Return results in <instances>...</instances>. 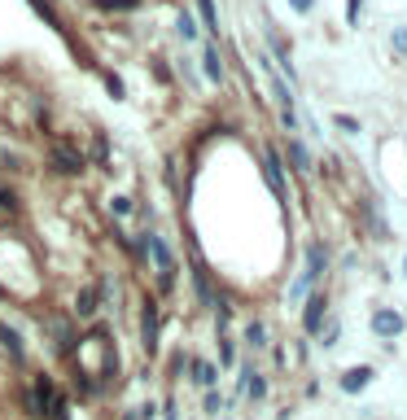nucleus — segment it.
Segmentation results:
<instances>
[{
  "instance_id": "obj_1",
  "label": "nucleus",
  "mask_w": 407,
  "mask_h": 420,
  "mask_svg": "<svg viewBox=\"0 0 407 420\" xmlns=\"http://www.w3.org/2000/svg\"><path fill=\"white\" fill-rule=\"evenodd\" d=\"M372 333L385 337V342H390V337H399V333H403V315H399V311H390V306L372 311Z\"/></svg>"
},
{
  "instance_id": "obj_2",
  "label": "nucleus",
  "mask_w": 407,
  "mask_h": 420,
  "mask_svg": "<svg viewBox=\"0 0 407 420\" xmlns=\"http://www.w3.org/2000/svg\"><path fill=\"white\" fill-rule=\"evenodd\" d=\"M145 250H149V254L158 258V267H162V285H171V271H175V258H171V250L162 246V241H158L154 232H145Z\"/></svg>"
},
{
  "instance_id": "obj_3",
  "label": "nucleus",
  "mask_w": 407,
  "mask_h": 420,
  "mask_svg": "<svg viewBox=\"0 0 407 420\" xmlns=\"http://www.w3.org/2000/svg\"><path fill=\"white\" fill-rule=\"evenodd\" d=\"M324 267H329V254H324V246L316 241V246H306V271H302V280L311 285L316 276H324Z\"/></svg>"
},
{
  "instance_id": "obj_4",
  "label": "nucleus",
  "mask_w": 407,
  "mask_h": 420,
  "mask_svg": "<svg viewBox=\"0 0 407 420\" xmlns=\"http://www.w3.org/2000/svg\"><path fill=\"white\" fill-rule=\"evenodd\" d=\"M368 381H372V368H350V373H341V390H346V394H360Z\"/></svg>"
},
{
  "instance_id": "obj_5",
  "label": "nucleus",
  "mask_w": 407,
  "mask_h": 420,
  "mask_svg": "<svg viewBox=\"0 0 407 420\" xmlns=\"http://www.w3.org/2000/svg\"><path fill=\"white\" fill-rule=\"evenodd\" d=\"M202 61H206V79H210V84H223V57H219V48H215V44H206Z\"/></svg>"
},
{
  "instance_id": "obj_6",
  "label": "nucleus",
  "mask_w": 407,
  "mask_h": 420,
  "mask_svg": "<svg viewBox=\"0 0 407 420\" xmlns=\"http://www.w3.org/2000/svg\"><path fill=\"white\" fill-rule=\"evenodd\" d=\"M320 320H324V298H306V311H302L306 333H320Z\"/></svg>"
},
{
  "instance_id": "obj_7",
  "label": "nucleus",
  "mask_w": 407,
  "mask_h": 420,
  "mask_svg": "<svg viewBox=\"0 0 407 420\" xmlns=\"http://www.w3.org/2000/svg\"><path fill=\"white\" fill-rule=\"evenodd\" d=\"M53 163H57V171H66V175L84 171V158H79V153H71V149H53Z\"/></svg>"
},
{
  "instance_id": "obj_8",
  "label": "nucleus",
  "mask_w": 407,
  "mask_h": 420,
  "mask_svg": "<svg viewBox=\"0 0 407 420\" xmlns=\"http://www.w3.org/2000/svg\"><path fill=\"white\" fill-rule=\"evenodd\" d=\"M263 167H267V184H272L276 193H285V175H281V158H276L272 149H267V158H263Z\"/></svg>"
},
{
  "instance_id": "obj_9",
  "label": "nucleus",
  "mask_w": 407,
  "mask_h": 420,
  "mask_svg": "<svg viewBox=\"0 0 407 420\" xmlns=\"http://www.w3.org/2000/svg\"><path fill=\"white\" fill-rule=\"evenodd\" d=\"M145 346H158V306L149 302V306H145Z\"/></svg>"
},
{
  "instance_id": "obj_10",
  "label": "nucleus",
  "mask_w": 407,
  "mask_h": 420,
  "mask_svg": "<svg viewBox=\"0 0 407 420\" xmlns=\"http://www.w3.org/2000/svg\"><path fill=\"white\" fill-rule=\"evenodd\" d=\"M0 342H5V346H9V354H13V359H22V337H18V333H13L9 324H0Z\"/></svg>"
},
{
  "instance_id": "obj_11",
  "label": "nucleus",
  "mask_w": 407,
  "mask_h": 420,
  "mask_svg": "<svg viewBox=\"0 0 407 420\" xmlns=\"http://www.w3.org/2000/svg\"><path fill=\"white\" fill-rule=\"evenodd\" d=\"M289 158H294V167H298V171H311V158H306V149H302L298 140H289Z\"/></svg>"
},
{
  "instance_id": "obj_12",
  "label": "nucleus",
  "mask_w": 407,
  "mask_h": 420,
  "mask_svg": "<svg viewBox=\"0 0 407 420\" xmlns=\"http://www.w3.org/2000/svg\"><path fill=\"white\" fill-rule=\"evenodd\" d=\"M390 44H394V53L407 57V27H394V36H390Z\"/></svg>"
},
{
  "instance_id": "obj_13",
  "label": "nucleus",
  "mask_w": 407,
  "mask_h": 420,
  "mask_svg": "<svg viewBox=\"0 0 407 420\" xmlns=\"http://www.w3.org/2000/svg\"><path fill=\"white\" fill-rule=\"evenodd\" d=\"M175 31H180L184 40H198V27H193V18H188V13H180V27H175Z\"/></svg>"
},
{
  "instance_id": "obj_14",
  "label": "nucleus",
  "mask_w": 407,
  "mask_h": 420,
  "mask_svg": "<svg viewBox=\"0 0 407 420\" xmlns=\"http://www.w3.org/2000/svg\"><path fill=\"white\" fill-rule=\"evenodd\" d=\"M96 311V289H88L84 298H79V315H92Z\"/></svg>"
},
{
  "instance_id": "obj_15",
  "label": "nucleus",
  "mask_w": 407,
  "mask_h": 420,
  "mask_svg": "<svg viewBox=\"0 0 407 420\" xmlns=\"http://www.w3.org/2000/svg\"><path fill=\"white\" fill-rule=\"evenodd\" d=\"M193 280H198V294H202L206 302H215V298H210V280H206V271H202V267L193 271Z\"/></svg>"
},
{
  "instance_id": "obj_16",
  "label": "nucleus",
  "mask_w": 407,
  "mask_h": 420,
  "mask_svg": "<svg viewBox=\"0 0 407 420\" xmlns=\"http://www.w3.org/2000/svg\"><path fill=\"white\" fill-rule=\"evenodd\" d=\"M198 9H202V18H206V27L215 31V22H219V18H215V5H210V0H198Z\"/></svg>"
},
{
  "instance_id": "obj_17",
  "label": "nucleus",
  "mask_w": 407,
  "mask_h": 420,
  "mask_svg": "<svg viewBox=\"0 0 407 420\" xmlns=\"http://www.w3.org/2000/svg\"><path fill=\"white\" fill-rule=\"evenodd\" d=\"M333 123H337V127H341V132H346V136H355V132H360V123H355L350 114H337Z\"/></svg>"
},
{
  "instance_id": "obj_18",
  "label": "nucleus",
  "mask_w": 407,
  "mask_h": 420,
  "mask_svg": "<svg viewBox=\"0 0 407 420\" xmlns=\"http://www.w3.org/2000/svg\"><path fill=\"white\" fill-rule=\"evenodd\" d=\"M193 373H198V381H202V385L215 381V368H210V363H193Z\"/></svg>"
},
{
  "instance_id": "obj_19",
  "label": "nucleus",
  "mask_w": 407,
  "mask_h": 420,
  "mask_svg": "<svg viewBox=\"0 0 407 420\" xmlns=\"http://www.w3.org/2000/svg\"><path fill=\"white\" fill-rule=\"evenodd\" d=\"M246 337H250V346H263V342H267V333H263V324H250V329H246Z\"/></svg>"
},
{
  "instance_id": "obj_20",
  "label": "nucleus",
  "mask_w": 407,
  "mask_h": 420,
  "mask_svg": "<svg viewBox=\"0 0 407 420\" xmlns=\"http://www.w3.org/2000/svg\"><path fill=\"white\" fill-rule=\"evenodd\" d=\"M360 9H364V0H346V22H350V27L360 22Z\"/></svg>"
},
{
  "instance_id": "obj_21",
  "label": "nucleus",
  "mask_w": 407,
  "mask_h": 420,
  "mask_svg": "<svg viewBox=\"0 0 407 420\" xmlns=\"http://www.w3.org/2000/svg\"><path fill=\"white\" fill-rule=\"evenodd\" d=\"M281 123H285V132H298V114L294 110H281Z\"/></svg>"
},
{
  "instance_id": "obj_22",
  "label": "nucleus",
  "mask_w": 407,
  "mask_h": 420,
  "mask_svg": "<svg viewBox=\"0 0 407 420\" xmlns=\"http://www.w3.org/2000/svg\"><path fill=\"white\" fill-rule=\"evenodd\" d=\"M110 210H114V215H127V210H132V202H127V197H114Z\"/></svg>"
},
{
  "instance_id": "obj_23",
  "label": "nucleus",
  "mask_w": 407,
  "mask_h": 420,
  "mask_svg": "<svg viewBox=\"0 0 407 420\" xmlns=\"http://www.w3.org/2000/svg\"><path fill=\"white\" fill-rule=\"evenodd\" d=\"M289 5H294L298 13H311V5H316V0H289Z\"/></svg>"
},
{
  "instance_id": "obj_24",
  "label": "nucleus",
  "mask_w": 407,
  "mask_h": 420,
  "mask_svg": "<svg viewBox=\"0 0 407 420\" xmlns=\"http://www.w3.org/2000/svg\"><path fill=\"white\" fill-rule=\"evenodd\" d=\"M0 206H13V193H5V188H0Z\"/></svg>"
},
{
  "instance_id": "obj_25",
  "label": "nucleus",
  "mask_w": 407,
  "mask_h": 420,
  "mask_svg": "<svg viewBox=\"0 0 407 420\" xmlns=\"http://www.w3.org/2000/svg\"><path fill=\"white\" fill-rule=\"evenodd\" d=\"M403 267H407V263H403Z\"/></svg>"
}]
</instances>
